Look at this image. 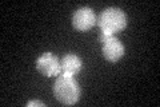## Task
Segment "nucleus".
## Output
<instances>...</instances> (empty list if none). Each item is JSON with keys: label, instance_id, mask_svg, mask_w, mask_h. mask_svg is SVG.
Here are the masks:
<instances>
[{"label": "nucleus", "instance_id": "1", "mask_svg": "<svg viewBox=\"0 0 160 107\" xmlns=\"http://www.w3.org/2000/svg\"><path fill=\"white\" fill-rule=\"evenodd\" d=\"M53 94L60 103L75 104L80 99V86L72 74H59L53 84Z\"/></svg>", "mask_w": 160, "mask_h": 107}, {"label": "nucleus", "instance_id": "2", "mask_svg": "<svg viewBox=\"0 0 160 107\" xmlns=\"http://www.w3.org/2000/svg\"><path fill=\"white\" fill-rule=\"evenodd\" d=\"M96 24L100 27V31L108 36H113L116 32L123 31L127 27V15L120 8L109 7L106 8L96 19Z\"/></svg>", "mask_w": 160, "mask_h": 107}, {"label": "nucleus", "instance_id": "3", "mask_svg": "<svg viewBox=\"0 0 160 107\" xmlns=\"http://www.w3.org/2000/svg\"><path fill=\"white\" fill-rule=\"evenodd\" d=\"M36 70L39 71L43 76L51 78V76H56L62 74V68H60V60L56 55L52 52H44L43 55L36 59Z\"/></svg>", "mask_w": 160, "mask_h": 107}, {"label": "nucleus", "instance_id": "4", "mask_svg": "<svg viewBox=\"0 0 160 107\" xmlns=\"http://www.w3.org/2000/svg\"><path fill=\"white\" fill-rule=\"evenodd\" d=\"M96 24V15L93 9L89 7H82L78 11H75L72 16V25L75 29L80 32L88 31Z\"/></svg>", "mask_w": 160, "mask_h": 107}, {"label": "nucleus", "instance_id": "5", "mask_svg": "<svg viewBox=\"0 0 160 107\" xmlns=\"http://www.w3.org/2000/svg\"><path fill=\"white\" fill-rule=\"evenodd\" d=\"M102 52H103V56L106 58L108 62L115 63L124 56L126 48H124L123 43L120 42L118 38L109 36L106 42L102 44Z\"/></svg>", "mask_w": 160, "mask_h": 107}, {"label": "nucleus", "instance_id": "6", "mask_svg": "<svg viewBox=\"0 0 160 107\" xmlns=\"http://www.w3.org/2000/svg\"><path fill=\"white\" fill-rule=\"evenodd\" d=\"M83 67V62L78 55L75 54H67L60 59V68L63 74H78Z\"/></svg>", "mask_w": 160, "mask_h": 107}, {"label": "nucleus", "instance_id": "7", "mask_svg": "<svg viewBox=\"0 0 160 107\" xmlns=\"http://www.w3.org/2000/svg\"><path fill=\"white\" fill-rule=\"evenodd\" d=\"M31 106H46L43 103V102H40V100H31V102H28L27 103V107H31Z\"/></svg>", "mask_w": 160, "mask_h": 107}]
</instances>
